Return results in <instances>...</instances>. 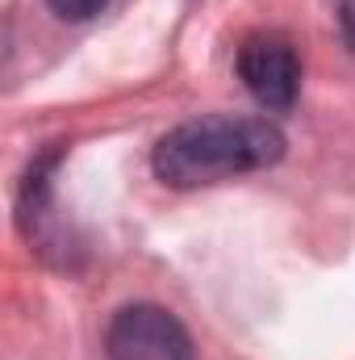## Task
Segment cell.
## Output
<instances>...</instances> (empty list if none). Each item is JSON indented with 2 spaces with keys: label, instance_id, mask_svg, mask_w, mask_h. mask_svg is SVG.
Segmentation results:
<instances>
[{
  "label": "cell",
  "instance_id": "obj_1",
  "mask_svg": "<svg viewBox=\"0 0 355 360\" xmlns=\"http://www.w3.org/2000/svg\"><path fill=\"white\" fill-rule=\"evenodd\" d=\"M284 134L267 117L209 113L168 130L151 155L155 176L172 188H201L280 164Z\"/></svg>",
  "mask_w": 355,
  "mask_h": 360
},
{
  "label": "cell",
  "instance_id": "obj_2",
  "mask_svg": "<svg viewBox=\"0 0 355 360\" xmlns=\"http://www.w3.org/2000/svg\"><path fill=\"white\" fill-rule=\"evenodd\" d=\"M109 360H196L192 340L172 310L138 302L113 314L109 340H105Z\"/></svg>",
  "mask_w": 355,
  "mask_h": 360
},
{
  "label": "cell",
  "instance_id": "obj_3",
  "mask_svg": "<svg viewBox=\"0 0 355 360\" xmlns=\"http://www.w3.org/2000/svg\"><path fill=\"white\" fill-rule=\"evenodd\" d=\"M239 76L264 109H288L301 92V59L284 34L260 30L239 46Z\"/></svg>",
  "mask_w": 355,
  "mask_h": 360
},
{
  "label": "cell",
  "instance_id": "obj_4",
  "mask_svg": "<svg viewBox=\"0 0 355 360\" xmlns=\"http://www.w3.org/2000/svg\"><path fill=\"white\" fill-rule=\"evenodd\" d=\"M105 4H109V0H51V8H55L59 17H67V21H88V17H96Z\"/></svg>",
  "mask_w": 355,
  "mask_h": 360
},
{
  "label": "cell",
  "instance_id": "obj_5",
  "mask_svg": "<svg viewBox=\"0 0 355 360\" xmlns=\"http://www.w3.org/2000/svg\"><path fill=\"white\" fill-rule=\"evenodd\" d=\"M339 25H343L347 46L355 51V0H343V8H339Z\"/></svg>",
  "mask_w": 355,
  "mask_h": 360
}]
</instances>
